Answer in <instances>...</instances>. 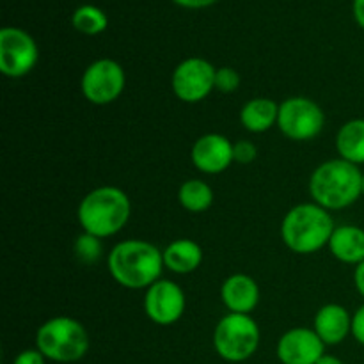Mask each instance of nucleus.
Here are the masks:
<instances>
[{
  "label": "nucleus",
  "mask_w": 364,
  "mask_h": 364,
  "mask_svg": "<svg viewBox=\"0 0 364 364\" xmlns=\"http://www.w3.org/2000/svg\"><path fill=\"white\" fill-rule=\"evenodd\" d=\"M164 251L148 240H123L107 256V269L119 287L128 290H148L160 279Z\"/></svg>",
  "instance_id": "obj_1"
},
{
  "label": "nucleus",
  "mask_w": 364,
  "mask_h": 364,
  "mask_svg": "<svg viewBox=\"0 0 364 364\" xmlns=\"http://www.w3.org/2000/svg\"><path fill=\"white\" fill-rule=\"evenodd\" d=\"M363 174L359 166L343 159L320 164L309 178L313 203L329 212L348 208L363 196Z\"/></svg>",
  "instance_id": "obj_2"
},
{
  "label": "nucleus",
  "mask_w": 364,
  "mask_h": 364,
  "mask_svg": "<svg viewBox=\"0 0 364 364\" xmlns=\"http://www.w3.org/2000/svg\"><path fill=\"white\" fill-rule=\"evenodd\" d=\"M132 215L130 198L121 188L103 185L84 196L77 210V219L84 233L109 238L119 233Z\"/></svg>",
  "instance_id": "obj_3"
},
{
  "label": "nucleus",
  "mask_w": 364,
  "mask_h": 364,
  "mask_svg": "<svg viewBox=\"0 0 364 364\" xmlns=\"http://www.w3.org/2000/svg\"><path fill=\"white\" fill-rule=\"evenodd\" d=\"M329 210L316 203H301L288 210L281 223V238L290 251L297 255H313L329 245L334 231Z\"/></svg>",
  "instance_id": "obj_4"
},
{
  "label": "nucleus",
  "mask_w": 364,
  "mask_h": 364,
  "mask_svg": "<svg viewBox=\"0 0 364 364\" xmlns=\"http://www.w3.org/2000/svg\"><path fill=\"white\" fill-rule=\"evenodd\" d=\"M36 348L50 361L77 363L87 354L89 334L78 320L71 316H55L39 326L36 333Z\"/></svg>",
  "instance_id": "obj_5"
},
{
  "label": "nucleus",
  "mask_w": 364,
  "mask_h": 364,
  "mask_svg": "<svg viewBox=\"0 0 364 364\" xmlns=\"http://www.w3.org/2000/svg\"><path fill=\"white\" fill-rule=\"evenodd\" d=\"M262 333L251 315L228 313L213 331V348L228 363H244L256 354Z\"/></svg>",
  "instance_id": "obj_6"
},
{
  "label": "nucleus",
  "mask_w": 364,
  "mask_h": 364,
  "mask_svg": "<svg viewBox=\"0 0 364 364\" xmlns=\"http://www.w3.org/2000/svg\"><path fill=\"white\" fill-rule=\"evenodd\" d=\"M326 127L322 107L306 96H291L279 105L277 128L290 141H313Z\"/></svg>",
  "instance_id": "obj_7"
},
{
  "label": "nucleus",
  "mask_w": 364,
  "mask_h": 364,
  "mask_svg": "<svg viewBox=\"0 0 364 364\" xmlns=\"http://www.w3.org/2000/svg\"><path fill=\"white\" fill-rule=\"evenodd\" d=\"M127 73L114 59H98L85 68L80 80L84 98L92 105H109L124 91Z\"/></svg>",
  "instance_id": "obj_8"
},
{
  "label": "nucleus",
  "mask_w": 364,
  "mask_h": 364,
  "mask_svg": "<svg viewBox=\"0 0 364 364\" xmlns=\"http://www.w3.org/2000/svg\"><path fill=\"white\" fill-rule=\"evenodd\" d=\"M217 68L203 57H188L173 71L171 87L174 96L185 103H199L215 89Z\"/></svg>",
  "instance_id": "obj_9"
},
{
  "label": "nucleus",
  "mask_w": 364,
  "mask_h": 364,
  "mask_svg": "<svg viewBox=\"0 0 364 364\" xmlns=\"http://www.w3.org/2000/svg\"><path fill=\"white\" fill-rule=\"evenodd\" d=\"M39 59L34 38L18 27L0 31V71L7 78H21L31 73Z\"/></svg>",
  "instance_id": "obj_10"
},
{
  "label": "nucleus",
  "mask_w": 364,
  "mask_h": 364,
  "mask_svg": "<svg viewBox=\"0 0 364 364\" xmlns=\"http://www.w3.org/2000/svg\"><path fill=\"white\" fill-rule=\"evenodd\" d=\"M187 308L185 291L171 279H159L146 290L144 311L156 326H173Z\"/></svg>",
  "instance_id": "obj_11"
},
{
  "label": "nucleus",
  "mask_w": 364,
  "mask_h": 364,
  "mask_svg": "<svg viewBox=\"0 0 364 364\" xmlns=\"http://www.w3.org/2000/svg\"><path fill=\"white\" fill-rule=\"evenodd\" d=\"M276 354L281 364H316L326 354V343L313 327H295L279 338Z\"/></svg>",
  "instance_id": "obj_12"
},
{
  "label": "nucleus",
  "mask_w": 364,
  "mask_h": 364,
  "mask_svg": "<svg viewBox=\"0 0 364 364\" xmlns=\"http://www.w3.org/2000/svg\"><path fill=\"white\" fill-rule=\"evenodd\" d=\"M191 160L199 173L220 174L235 162L233 142L220 134L201 135L192 144Z\"/></svg>",
  "instance_id": "obj_13"
},
{
  "label": "nucleus",
  "mask_w": 364,
  "mask_h": 364,
  "mask_svg": "<svg viewBox=\"0 0 364 364\" xmlns=\"http://www.w3.org/2000/svg\"><path fill=\"white\" fill-rule=\"evenodd\" d=\"M220 301L230 313L251 315L259 302V287L247 274H233L220 287Z\"/></svg>",
  "instance_id": "obj_14"
},
{
  "label": "nucleus",
  "mask_w": 364,
  "mask_h": 364,
  "mask_svg": "<svg viewBox=\"0 0 364 364\" xmlns=\"http://www.w3.org/2000/svg\"><path fill=\"white\" fill-rule=\"evenodd\" d=\"M313 331L318 334L326 347L343 343L348 334H352L350 313L341 304L322 306L313 320Z\"/></svg>",
  "instance_id": "obj_15"
},
{
  "label": "nucleus",
  "mask_w": 364,
  "mask_h": 364,
  "mask_svg": "<svg viewBox=\"0 0 364 364\" xmlns=\"http://www.w3.org/2000/svg\"><path fill=\"white\" fill-rule=\"evenodd\" d=\"M327 247L338 262L358 267L364 262V230L354 224L336 226Z\"/></svg>",
  "instance_id": "obj_16"
},
{
  "label": "nucleus",
  "mask_w": 364,
  "mask_h": 364,
  "mask_svg": "<svg viewBox=\"0 0 364 364\" xmlns=\"http://www.w3.org/2000/svg\"><path fill=\"white\" fill-rule=\"evenodd\" d=\"M203 249L191 238H178L164 249V265L173 274H192L201 267Z\"/></svg>",
  "instance_id": "obj_17"
},
{
  "label": "nucleus",
  "mask_w": 364,
  "mask_h": 364,
  "mask_svg": "<svg viewBox=\"0 0 364 364\" xmlns=\"http://www.w3.org/2000/svg\"><path fill=\"white\" fill-rule=\"evenodd\" d=\"M279 105L270 98H252L242 107L240 123L251 134H263L277 124Z\"/></svg>",
  "instance_id": "obj_18"
},
{
  "label": "nucleus",
  "mask_w": 364,
  "mask_h": 364,
  "mask_svg": "<svg viewBox=\"0 0 364 364\" xmlns=\"http://www.w3.org/2000/svg\"><path fill=\"white\" fill-rule=\"evenodd\" d=\"M336 151L340 159L361 166L364 164V119H350L338 130Z\"/></svg>",
  "instance_id": "obj_19"
},
{
  "label": "nucleus",
  "mask_w": 364,
  "mask_h": 364,
  "mask_svg": "<svg viewBox=\"0 0 364 364\" xmlns=\"http://www.w3.org/2000/svg\"><path fill=\"white\" fill-rule=\"evenodd\" d=\"M213 188L199 178L183 181L178 191V201L187 212L203 213L213 205Z\"/></svg>",
  "instance_id": "obj_20"
},
{
  "label": "nucleus",
  "mask_w": 364,
  "mask_h": 364,
  "mask_svg": "<svg viewBox=\"0 0 364 364\" xmlns=\"http://www.w3.org/2000/svg\"><path fill=\"white\" fill-rule=\"evenodd\" d=\"M71 25L80 34L98 36L107 31V27H109V18H107V14L100 7L85 4V6L77 7L75 13L71 14Z\"/></svg>",
  "instance_id": "obj_21"
},
{
  "label": "nucleus",
  "mask_w": 364,
  "mask_h": 364,
  "mask_svg": "<svg viewBox=\"0 0 364 364\" xmlns=\"http://www.w3.org/2000/svg\"><path fill=\"white\" fill-rule=\"evenodd\" d=\"M73 252H75V258H77L80 263H84V265H95V263L102 258V252H103L102 238L95 237V235L82 233L80 237L75 240Z\"/></svg>",
  "instance_id": "obj_22"
},
{
  "label": "nucleus",
  "mask_w": 364,
  "mask_h": 364,
  "mask_svg": "<svg viewBox=\"0 0 364 364\" xmlns=\"http://www.w3.org/2000/svg\"><path fill=\"white\" fill-rule=\"evenodd\" d=\"M240 73H238L235 68L224 66V68H217L215 73V89L220 92H235L238 87H240Z\"/></svg>",
  "instance_id": "obj_23"
},
{
  "label": "nucleus",
  "mask_w": 364,
  "mask_h": 364,
  "mask_svg": "<svg viewBox=\"0 0 364 364\" xmlns=\"http://www.w3.org/2000/svg\"><path fill=\"white\" fill-rule=\"evenodd\" d=\"M233 156L237 164L247 166V164H252L256 160L258 148L251 141H238L233 144Z\"/></svg>",
  "instance_id": "obj_24"
},
{
  "label": "nucleus",
  "mask_w": 364,
  "mask_h": 364,
  "mask_svg": "<svg viewBox=\"0 0 364 364\" xmlns=\"http://www.w3.org/2000/svg\"><path fill=\"white\" fill-rule=\"evenodd\" d=\"M13 364H46V358L38 348H27L14 358Z\"/></svg>",
  "instance_id": "obj_25"
},
{
  "label": "nucleus",
  "mask_w": 364,
  "mask_h": 364,
  "mask_svg": "<svg viewBox=\"0 0 364 364\" xmlns=\"http://www.w3.org/2000/svg\"><path fill=\"white\" fill-rule=\"evenodd\" d=\"M352 336L364 347V304L352 315Z\"/></svg>",
  "instance_id": "obj_26"
},
{
  "label": "nucleus",
  "mask_w": 364,
  "mask_h": 364,
  "mask_svg": "<svg viewBox=\"0 0 364 364\" xmlns=\"http://www.w3.org/2000/svg\"><path fill=\"white\" fill-rule=\"evenodd\" d=\"M173 2L185 9H205V7L213 6L217 0H173Z\"/></svg>",
  "instance_id": "obj_27"
},
{
  "label": "nucleus",
  "mask_w": 364,
  "mask_h": 364,
  "mask_svg": "<svg viewBox=\"0 0 364 364\" xmlns=\"http://www.w3.org/2000/svg\"><path fill=\"white\" fill-rule=\"evenodd\" d=\"M354 284H355V290H358L359 295L364 299V262L359 263V265L355 267Z\"/></svg>",
  "instance_id": "obj_28"
},
{
  "label": "nucleus",
  "mask_w": 364,
  "mask_h": 364,
  "mask_svg": "<svg viewBox=\"0 0 364 364\" xmlns=\"http://www.w3.org/2000/svg\"><path fill=\"white\" fill-rule=\"evenodd\" d=\"M352 13H354V18L359 27L364 28V0H354V4H352Z\"/></svg>",
  "instance_id": "obj_29"
},
{
  "label": "nucleus",
  "mask_w": 364,
  "mask_h": 364,
  "mask_svg": "<svg viewBox=\"0 0 364 364\" xmlns=\"http://www.w3.org/2000/svg\"><path fill=\"white\" fill-rule=\"evenodd\" d=\"M316 364H343L340 358H336V355H331V354H323L322 358H320V361Z\"/></svg>",
  "instance_id": "obj_30"
},
{
  "label": "nucleus",
  "mask_w": 364,
  "mask_h": 364,
  "mask_svg": "<svg viewBox=\"0 0 364 364\" xmlns=\"http://www.w3.org/2000/svg\"><path fill=\"white\" fill-rule=\"evenodd\" d=\"M363 196H364V174H363Z\"/></svg>",
  "instance_id": "obj_31"
}]
</instances>
